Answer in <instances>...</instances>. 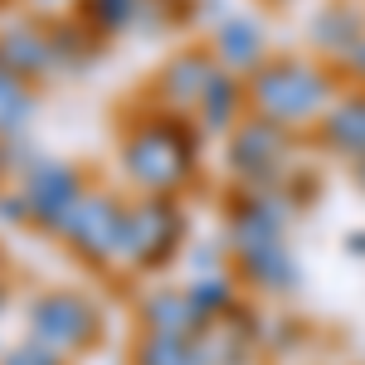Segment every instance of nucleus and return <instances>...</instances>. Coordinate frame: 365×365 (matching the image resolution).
I'll return each instance as SVG.
<instances>
[{"label": "nucleus", "mask_w": 365, "mask_h": 365, "mask_svg": "<svg viewBox=\"0 0 365 365\" xmlns=\"http://www.w3.org/2000/svg\"><path fill=\"white\" fill-rule=\"evenodd\" d=\"M336 103V78L312 58H263L249 73V108L278 127H317Z\"/></svg>", "instance_id": "nucleus-1"}, {"label": "nucleus", "mask_w": 365, "mask_h": 365, "mask_svg": "<svg viewBox=\"0 0 365 365\" xmlns=\"http://www.w3.org/2000/svg\"><path fill=\"white\" fill-rule=\"evenodd\" d=\"M200 132L185 127V113H161L122 146V166L146 195H175L195 166Z\"/></svg>", "instance_id": "nucleus-2"}, {"label": "nucleus", "mask_w": 365, "mask_h": 365, "mask_svg": "<svg viewBox=\"0 0 365 365\" xmlns=\"http://www.w3.org/2000/svg\"><path fill=\"white\" fill-rule=\"evenodd\" d=\"M25 331L44 346H54L63 356H83L103 341V307L73 292V287H54V292H39L25 312Z\"/></svg>", "instance_id": "nucleus-3"}, {"label": "nucleus", "mask_w": 365, "mask_h": 365, "mask_svg": "<svg viewBox=\"0 0 365 365\" xmlns=\"http://www.w3.org/2000/svg\"><path fill=\"white\" fill-rule=\"evenodd\" d=\"M58 239L83 263L113 268V263H122V244H127V205L113 195H83L73 205V215L63 220Z\"/></svg>", "instance_id": "nucleus-4"}, {"label": "nucleus", "mask_w": 365, "mask_h": 365, "mask_svg": "<svg viewBox=\"0 0 365 365\" xmlns=\"http://www.w3.org/2000/svg\"><path fill=\"white\" fill-rule=\"evenodd\" d=\"M185 215L170 195H146L137 210H127V244H122V263L137 268V273H151L175 258L180 239H185Z\"/></svg>", "instance_id": "nucleus-5"}, {"label": "nucleus", "mask_w": 365, "mask_h": 365, "mask_svg": "<svg viewBox=\"0 0 365 365\" xmlns=\"http://www.w3.org/2000/svg\"><path fill=\"white\" fill-rule=\"evenodd\" d=\"M287 156H292L287 127H278V122H268V117H258V113L249 122H239L234 137H229V170L249 190H278Z\"/></svg>", "instance_id": "nucleus-6"}, {"label": "nucleus", "mask_w": 365, "mask_h": 365, "mask_svg": "<svg viewBox=\"0 0 365 365\" xmlns=\"http://www.w3.org/2000/svg\"><path fill=\"white\" fill-rule=\"evenodd\" d=\"M25 200H29V225H39L44 234H58L63 220L73 215V205L83 200V185H78V170L73 166H54V161H44V166L25 170Z\"/></svg>", "instance_id": "nucleus-7"}, {"label": "nucleus", "mask_w": 365, "mask_h": 365, "mask_svg": "<svg viewBox=\"0 0 365 365\" xmlns=\"http://www.w3.org/2000/svg\"><path fill=\"white\" fill-rule=\"evenodd\" d=\"M317 132H322V141H327V151H336V156H346V161L356 166V161L365 156V88L336 98V103L322 113Z\"/></svg>", "instance_id": "nucleus-8"}, {"label": "nucleus", "mask_w": 365, "mask_h": 365, "mask_svg": "<svg viewBox=\"0 0 365 365\" xmlns=\"http://www.w3.org/2000/svg\"><path fill=\"white\" fill-rule=\"evenodd\" d=\"M141 331H170V336H200L210 327V317L195 307L190 292H151L137 307Z\"/></svg>", "instance_id": "nucleus-9"}, {"label": "nucleus", "mask_w": 365, "mask_h": 365, "mask_svg": "<svg viewBox=\"0 0 365 365\" xmlns=\"http://www.w3.org/2000/svg\"><path fill=\"white\" fill-rule=\"evenodd\" d=\"M220 73V63L205 54V49H195V54H180L166 63V73H161V93H166L170 113H195L200 98H205V88H210V78Z\"/></svg>", "instance_id": "nucleus-10"}, {"label": "nucleus", "mask_w": 365, "mask_h": 365, "mask_svg": "<svg viewBox=\"0 0 365 365\" xmlns=\"http://www.w3.org/2000/svg\"><path fill=\"white\" fill-rule=\"evenodd\" d=\"M365 39V10L361 5H327L317 20H312V44H317V54L341 63V58L351 54L356 44Z\"/></svg>", "instance_id": "nucleus-11"}, {"label": "nucleus", "mask_w": 365, "mask_h": 365, "mask_svg": "<svg viewBox=\"0 0 365 365\" xmlns=\"http://www.w3.org/2000/svg\"><path fill=\"white\" fill-rule=\"evenodd\" d=\"M234 263H239V273H244L253 287H263V292H287V287L297 282V268H292V258L282 249V239L244 244V249H234Z\"/></svg>", "instance_id": "nucleus-12"}, {"label": "nucleus", "mask_w": 365, "mask_h": 365, "mask_svg": "<svg viewBox=\"0 0 365 365\" xmlns=\"http://www.w3.org/2000/svg\"><path fill=\"white\" fill-rule=\"evenodd\" d=\"M268 54V39L253 20H225L215 29V58L225 63L229 73H253Z\"/></svg>", "instance_id": "nucleus-13"}, {"label": "nucleus", "mask_w": 365, "mask_h": 365, "mask_svg": "<svg viewBox=\"0 0 365 365\" xmlns=\"http://www.w3.org/2000/svg\"><path fill=\"white\" fill-rule=\"evenodd\" d=\"M244 103H249V83H239L234 73H215L210 88H205V98H200V127L205 132H234L239 127V113H244Z\"/></svg>", "instance_id": "nucleus-14"}, {"label": "nucleus", "mask_w": 365, "mask_h": 365, "mask_svg": "<svg viewBox=\"0 0 365 365\" xmlns=\"http://www.w3.org/2000/svg\"><path fill=\"white\" fill-rule=\"evenodd\" d=\"M0 63L10 68V73H20V78H39V73H49V63H58L54 54V39H44V34H34V29H5L0 34Z\"/></svg>", "instance_id": "nucleus-15"}, {"label": "nucleus", "mask_w": 365, "mask_h": 365, "mask_svg": "<svg viewBox=\"0 0 365 365\" xmlns=\"http://www.w3.org/2000/svg\"><path fill=\"white\" fill-rule=\"evenodd\" d=\"M132 365H205L195 336H170V331H141L132 346Z\"/></svg>", "instance_id": "nucleus-16"}, {"label": "nucleus", "mask_w": 365, "mask_h": 365, "mask_svg": "<svg viewBox=\"0 0 365 365\" xmlns=\"http://www.w3.org/2000/svg\"><path fill=\"white\" fill-rule=\"evenodd\" d=\"M29 113H34V103H29V93H25V78L0 63V132H15Z\"/></svg>", "instance_id": "nucleus-17"}, {"label": "nucleus", "mask_w": 365, "mask_h": 365, "mask_svg": "<svg viewBox=\"0 0 365 365\" xmlns=\"http://www.w3.org/2000/svg\"><path fill=\"white\" fill-rule=\"evenodd\" d=\"M190 297H195V307L215 322V317H229L234 312V287H229L225 278H200L195 287H190Z\"/></svg>", "instance_id": "nucleus-18"}, {"label": "nucleus", "mask_w": 365, "mask_h": 365, "mask_svg": "<svg viewBox=\"0 0 365 365\" xmlns=\"http://www.w3.org/2000/svg\"><path fill=\"white\" fill-rule=\"evenodd\" d=\"M137 5H141V0H83L88 20H93L98 29H122V25H132Z\"/></svg>", "instance_id": "nucleus-19"}, {"label": "nucleus", "mask_w": 365, "mask_h": 365, "mask_svg": "<svg viewBox=\"0 0 365 365\" xmlns=\"http://www.w3.org/2000/svg\"><path fill=\"white\" fill-rule=\"evenodd\" d=\"M0 365H68V356L54 351V346H44V341L25 336L20 346H10V351L0 356Z\"/></svg>", "instance_id": "nucleus-20"}, {"label": "nucleus", "mask_w": 365, "mask_h": 365, "mask_svg": "<svg viewBox=\"0 0 365 365\" xmlns=\"http://www.w3.org/2000/svg\"><path fill=\"white\" fill-rule=\"evenodd\" d=\"M341 73H346L356 88H365V39H361V44H356L346 58H341Z\"/></svg>", "instance_id": "nucleus-21"}, {"label": "nucleus", "mask_w": 365, "mask_h": 365, "mask_svg": "<svg viewBox=\"0 0 365 365\" xmlns=\"http://www.w3.org/2000/svg\"><path fill=\"white\" fill-rule=\"evenodd\" d=\"M356 175H361V185H365V156H361V161H356Z\"/></svg>", "instance_id": "nucleus-22"}, {"label": "nucleus", "mask_w": 365, "mask_h": 365, "mask_svg": "<svg viewBox=\"0 0 365 365\" xmlns=\"http://www.w3.org/2000/svg\"><path fill=\"white\" fill-rule=\"evenodd\" d=\"M0 312H5V278H0Z\"/></svg>", "instance_id": "nucleus-23"}]
</instances>
